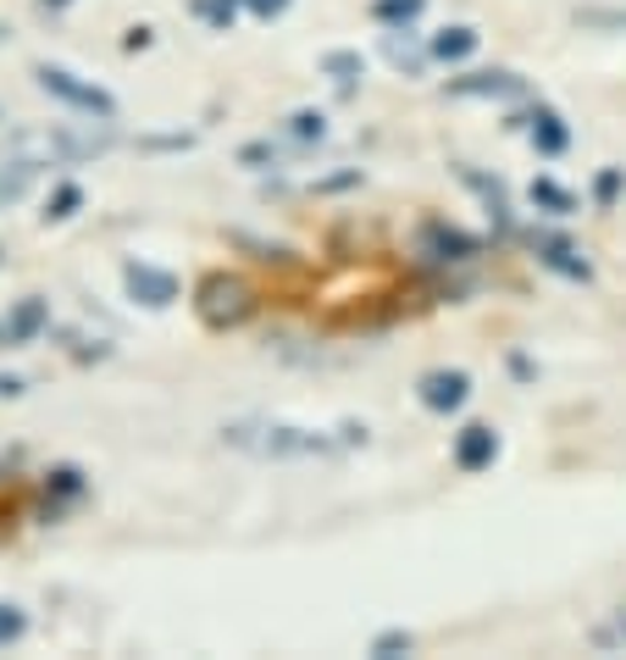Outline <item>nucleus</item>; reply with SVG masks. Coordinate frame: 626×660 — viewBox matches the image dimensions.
Here are the masks:
<instances>
[{
  "mask_svg": "<svg viewBox=\"0 0 626 660\" xmlns=\"http://www.w3.org/2000/svg\"><path fill=\"white\" fill-rule=\"evenodd\" d=\"M427 244H432V251H461V256H466V251H477V239L450 233V228H432V233H427Z\"/></svg>",
  "mask_w": 626,
  "mask_h": 660,
  "instance_id": "obj_17",
  "label": "nucleus"
},
{
  "mask_svg": "<svg viewBox=\"0 0 626 660\" xmlns=\"http://www.w3.org/2000/svg\"><path fill=\"white\" fill-rule=\"evenodd\" d=\"M72 206H78V184H61V189H56V200H50V211H45V217H50V222H61V217H72Z\"/></svg>",
  "mask_w": 626,
  "mask_h": 660,
  "instance_id": "obj_19",
  "label": "nucleus"
},
{
  "mask_svg": "<svg viewBox=\"0 0 626 660\" xmlns=\"http://www.w3.org/2000/svg\"><path fill=\"white\" fill-rule=\"evenodd\" d=\"M28 633V616L18 611V605H0V649H7V644H18Z\"/></svg>",
  "mask_w": 626,
  "mask_h": 660,
  "instance_id": "obj_16",
  "label": "nucleus"
},
{
  "mask_svg": "<svg viewBox=\"0 0 626 660\" xmlns=\"http://www.w3.org/2000/svg\"><path fill=\"white\" fill-rule=\"evenodd\" d=\"M577 23H582V28H610V34H626V12H621V7H588V12H577Z\"/></svg>",
  "mask_w": 626,
  "mask_h": 660,
  "instance_id": "obj_14",
  "label": "nucleus"
},
{
  "mask_svg": "<svg viewBox=\"0 0 626 660\" xmlns=\"http://www.w3.org/2000/svg\"><path fill=\"white\" fill-rule=\"evenodd\" d=\"M7 327H12V345H28V339L39 334V327H45V305H39V300H23V305L12 311V322H7Z\"/></svg>",
  "mask_w": 626,
  "mask_h": 660,
  "instance_id": "obj_11",
  "label": "nucleus"
},
{
  "mask_svg": "<svg viewBox=\"0 0 626 660\" xmlns=\"http://www.w3.org/2000/svg\"><path fill=\"white\" fill-rule=\"evenodd\" d=\"M123 283H128V294H134L139 305H150V311H161V305H172V300H177V278H172L166 267L128 262V267H123Z\"/></svg>",
  "mask_w": 626,
  "mask_h": 660,
  "instance_id": "obj_5",
  "label": "nucleus"
},
{
  "mask_svg": "<svg viewBox=\"0 0 626 660\" xmlns=\"http://www.w3.org/2000/svg\"><path fill=\"white\" fill-rule=\"evenodd\" d=\"M34 78H39V90H45V95H56V101H67V106L89 112V117H101V123L117 117V101H112L106 90H95V84H78L67 67H39Z\"/></svg>",
  "mask_w": 626,
  "mask_h": 660,
  "instance_id": "obj_3",
  "label": "nucleus"
},
{
  "mask_svg": "<svg viewBox=\"0 0 626 660\" xmlns=\"http://www.w3.org/2000/svg\"><path fill=\"white\" fill-rule=\"evenodd\" d=\"M228 444L255 450V455H327V450H333L322 433L283 428V422H233V428H228Z\"/></svg>",
  "mask_w": 626,
  "mask_h": 660,
  "instance_id": "obj_2",
  "label": "nucleus"
},
{
  "mask_svg": "<svg viewBox=\"0 0 626 660\" xmlns=\"http://www.w3.org/2000/svg\"><path fill=\"white\" fill-rule=\"evenodd\" d=\"M615 189H621V173H604L599 178V200H615Z\"/></svg>",
  "mask_w": 626,
  "mask_h": 660,
  "instance_id": "obj_24",
  "label": "nucleus"
},
{
  "mask_svg": "<svg viewBox=\"0 0 626 660\" xmlns=\"http://www.w3.org/2000/svg\"><path fill=\"white\" fill-rule=\"evenodd\" d=\"M538 262L555 267V273H566V278H588V262L571 251L566 239H538Z\"/></svg>",
  "mask_w": 626,
  "mask_h": 660,
  "instance_id": "obj_9",
  "label": "nucleus"
},
{
  "mask_svg": "<svg viewBox=\"0 0 626 660\" xmlns=\"http://www.w3.org/2000/svg\"><path fill=\"white\" fill-rule=\"evenodd\" d=\"M195 311H200V322H206V327H217V334H228V327L250 322V311H255V294H250V283H244V278L211 273V278H200V289H195Z\"/></svg>",
  "mask_w": 626,
  "mask_h": 660,
  "instance_id": "obj_1",
  "label": "nucleus"
},
{
  "mask_svg": "<svg viewBox=\"0 0 626 660\" xmlns=\"http://www.w3.org/2000/svg\"><path fill=\"white\" fill-rule=\"evenodd\" d=\"M244 7H250L255 18H278V12H289V0H244Z\"/></svg>",
  "mask_w": 626,
  "mask_h": 660,
  "instance_id": "obj_21",
  "label": "nucleus"
},
{
  "mask_svg": "<svg viewBox=\"0 0 626 660\" xmlns=\"http://www.w3.org/2000/svg\"><path fill=\"white\" fill-rule=\"evenodd\" d=\"M477 50V28H443L438 39H432V56L438 61H466Z\"/></svg>",
  "mask_w": 626,
  "mask_h": 660,
  "instance_id": "obj_10",
  "label": "nucleus"
},
{
  "mask_svg": "<svg viewBox=\"0 0 626 660\" xmlns=\"http://www.w3.org/2000/svg\"><path fill=\"white\" fill-rule=\"evenodd\" d=\"M621 638H626V611L615 616V627H604V633H599V644H621Z\"/></svg>",
  "mask_w": 626,
  "mask_h": 660,
  "instance_id": "obj_23",
  "label": "nucleus"
},
{
  "mask_svg": "<svg viewBox=\"0 0 626 660\" xmlns=\"http://www.w3.org/2000/svg\"><path fill=\"white\" fill-rule=\"evenodd\" d=\"M383 23H416L421 18V0H378V7H372Z\"/></svg>",
  "mask_w": 626,
  "mask_h": 660,
  "instance_id": "obj_15",
  "label": "nucleus"
},
{
  "mask_svg": "<svg viewBox=\"0 0 626 660\" xmlns=\"http://www.w3.org/2000/svg\"><path fill=\"white\" fill-rule=\"evenodd\" d=\"M450 95H455V101H515V95H526V84H521L515 72L494 67V72H466V78H450Z\"/></svg>",
  "mask_w": 626,
  "mask_h": 660,
  "instance_id": "obj_4",
  "label": "nucleus"
},
{
  "mask_svg": "<svg viewBox=\"0 0 626 660\" xmlns=\"http://www.w3.org/2000/svg\"><path fill=\"white\" fill-rule=\"evenodd\" d=\"M532 206H549L555 217H571V211H577V195H566L560 184L538 178V184H532Z\"/></svg>",
  "mask_w": 626,
  "mask_h": 660,
  "instance_id": "obj_13",
  "label": "nucleus"
},
{
  "mask_svg": "<svg viewBox=\"0 0 626 660\" xmlns=\"http://www.w3.org/2000/svg\"><path fill=\"white\" fill-rule=\"evenodd\" d=\"M466 394H472L466 372H427L421 378V405L427 410H455V405H466Z\"/></svg>",
  "mask_w": 626,
  "mask_h": 660,
  "instance_id": "obj_6",
  "label": "nucleus"
},
{
  "mask_svg": "<svg viewBox=\"0 0 626 660\" xmlns=\"http://www.w3.org/2000/svg\"><path fill=\"white\" fill-rule=\"evenodd\" d=\"M526 134H532V144H538L544 155H560V150H566V139H571V134H566V123H560L549 106H538V112L526 117Z\"/></svg>",
  "mask_w": 626,
  "mask_h": 660,
  "instance_id": "obj_8",
  "label": "nucleus"
},
{
  "mask_svg": "<svg viewBox=\"0 0 626 660\" xmlns=\"http://www.w3.org/2000/svg\"><path fill=\"white\" fill-rule=\"evenodd\" d=\"M45 7H67V0H45Z\"/></svg>",
  "mask_w": 626,
  "mask_h": 660,
  "instance_id": "obj_25",
  "label": "nucleus"
},
{
  "mask_svg": "<svg viewBox=\"0 0 626 660\" xmlns=\"http://www.w3.org/2000/svg\"><path fill=\"white\" fill-rule=\"evenodd\" d=\"M322 72H333L338 84H355V78H367V61L355 56V50H327V56H322Z\"/></svg>",
  "mask_w": 626,
  "mask_h": 660,
  "instance_id": "obj_12",
  "label": "nucleus"
},
{
  "mask_svg": "<svg viewBox=\"0 0 626 660\" xmlns=\"http://www.w3.org/2000/svg\"><path fill=\"white\" fill-rule=\"evenodd\" d=\"M233 12H239V0H200V18H206V23H217V28H228V23H233Z\"/></svg>",
  "mask_w": 626,
  "mask_h": 660,
  "instance_id": "obj_18",
  "label": "nucleus"
},
{
  "mask_svg": "<svg viewBox=\"0 0 626 660\" xmlns=\"http://www.w3.org/2000/svg\"><path fill=\"white\" fill-rule=\"evenodd\" d=\"M294 134H300V139H322V117L300 112V117H294Z\"/></svg>",
  "mask_w": 626,
  "mask_h": 660,
  "instance_id": "obj_22",
  "label": "nucleus"
},
{
  "mask_svg": "<svg viewBox=\"0 0 626 660\" xmlns=\"http://www.w3.org/2000/svg\"><path fill=\"white\" fill-rule=\"evenodd\" d=\"M410 644H416L410 633H383V638L372 644V655H383V660H389V655H399V649H410Z\"/></svg>",
  "mask_w": 626,
  "mask_h": 660,
  "instance_id": "obj_20",
  "label": "nucleus"
},
{
  "mask_svg": "<svg viewBox=\"0 0 626 660\" xmlns=\"http://www.w3.org/2000/svg\"><path fill=\"white\" fill-rule=\"evenodd\" d=\"M494 455H499V439H494V428H483V422H472V428L455 439V466H461V472H483V466H494Z\"/></svg>",
  "mask_w": 626,
  "mask_h": 660,
  "instance_id": "obj_7",
  "label": "nucleus"
}]
</instances>
